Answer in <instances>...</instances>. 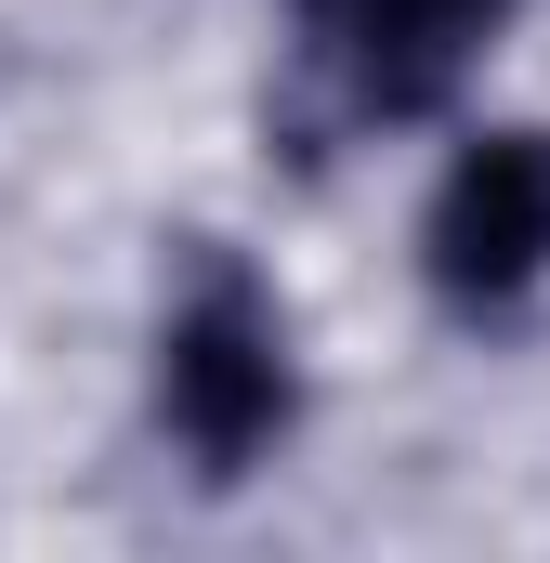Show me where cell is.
<instances>
[{"instance_id": "6da1fadb", "label": "cell", "mask_w": 550, "mask_h": 563, "mask_svg": "<svg viewBox=\"0 0 550 563\" xmlns=\"http://www.w3.org/2000/svg\"><path fill=\"white\" fill-rule=\"evenodd\" d=\"M157 407H170V432L197 445V472H250L275 432H288V407H301L288 328H275V301L237 276V263H197L170 341H157Z\"/></svg>"}, {"instance_id": "7a4b0ae2", "label": "cell", "mask_w": 550, "mask_h": 563, "mask_svg": "<svg viewBox=\"0 0 550 563\" xmlns=\"http://www.w3.org/2000/svg\"><path fill=\"white\" fill-rule=\"evenodd\" d=\"M419 263L446 301L498 314L550 276V132H472L419 210Z\"/></svg>"}, {"instance_id": "3957f363", "label": "cell", "mask_w": 550, "mask_h": 563, "mask_svg": "<svg viewBox=\"0 0 550 563\" xmlns=\"http://www.w3.org/2000/svg\"><path fill=\"white\" fill-rule=\"evenodd\" d=\"M498 13L512 0H341V79H354V106L367 119H432L485 66Z\"/></svg>"}]
</instances>
